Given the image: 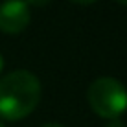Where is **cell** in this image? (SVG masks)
Here are the masks:
<instances>
[{
  "instance_id": "obj_1",
  "label": "cell",
  "mask_w": 127,
  "mask_h": 127,
  "mask_svg": "<svg viewBox=\"0 0 127 127\" xmlns=\"http://www.w3.org/2000/svg\"><path fill=\"white\" fill-rule=\"evenodd\" d=\"M41 99V81L28 70H15L0 79V116L20 120L33 112Z\"/></svg>"
},
{
  "instance_id": "obj_2",
  "label": "cell",
  "mask_w": 127,
  "mask_h": 127,
  "mask_svg": "<svg viewBox=\"0 0 127 127\" xmlns=\"http://www.w3.org/2000/svg\"><path fill=\"white\" fill-rule=\"evenodd\" d=\"M89 103L96 114L116 120L127 111V90L114 77H98L89 87Z\"/></svg>"
},
{
  "instance_id": "obj_3",
  "label": "cell",
  "mask_w": 127,
  "mask_h": 127,
  "mask_svg": "<svg viewBox=\"0 0 127 127\" xmlns=\"http://www.w3.org/2000/svg\"><path fill=\"white\" fill-rule=\"evenodd\" d=\"M30 24V6L26 0H6L0 4V30L19 33Z\"/></svg>"
},
{
  "instance_id": "obj_4",
  "label": "cell",
  "mask_w": 127,
  "mask_h": 127,
  "mask_svg": "<svg viewBox=\"0 0 127 127\" xmlns=\"http://www.w3.org/2000/svg\"><path fill=\"white\" fill-rule=\"evenodd\" d=\"M50 0H26V4H32V6H37V7H41V6H44V4H48Z\"/></svg>"
},
{
  "instance_id": "obj_5",
  "label": "cell",
  "mask_w": 127,
  "mask_h": 127,
  "mask_svg": "<svg viewBox=\"0 0 127 127\" xmlns=\"http://www.w3.org/2000/svg\"><path fill=\"white\" fill-rule=\"evenodd\" d=\"M107 127H125L122 122H118V120H111V124H109Z\"/></svg>"
},
{
  "instance_id": "obj_6",
  "label": "cell",
  "mask_w": 127,
  "mask_h": 127,
  "mask_svg": "<svg viewBox=\"0 0 127 127\" xmlns=\"http://www.w3.org/2000/svg\"><path fill=\"white\" fill-rule=\"evenodd\" d=\"M72 2H76V4H92V2H96V0H72Z\"/></svg>"
},
{
  "instance_id": "obj_7",
  "label": "cell",
  "mask_w": 127,
  "mask_h": 127,
  "mask_svg": "<svg viewBox=\"0 0 127 127\" xmlns=\"http://www.w3.org/2000/svg\"><path fill=\"white\" fill-rule=\"evenodd\" d=\"M41 127H64V125H59V124H44V125H41Z\"/></svg>"
},
{
  "instance_id": "obj_8",
  "label": "cell",
  "mask_w": 127,
  "mask_h": 127,
  "mask_svg": "<svg viewBox=\"0 0 127 127\" xmlns=\"http://www.w3.org/2000/svg\"><path fill=\"white\" fill-rule=\"evenodd\" d=\"M2 68H4V59H2V55H0V72H2Z\"/></svg>"
},
{
  "instance_id": "obj_9",
  "label": "cell",
  "mask_w": 127,
  "mask_h": 127,
  "mask_svg": "<svg viewBox=\"0 0 127 127\" xmlns=\"http://www.w3.org/2000/svg\"><path fill=\"white\" fill-rule=\"evenodd\" d=\"M120 4H124V6H127V0H118Z\"/></svg>"
},
{
  "instance_id": "obj_10",
  "label": "cell",
  "mask_w": 127,
  "mask_h": 127,
  "mask_svg": "<svg viewBox=\"0 0 127 127\" xmlns=\"http://www.w3.org/2000/svg\"><path fill=\"white\" fill-rule=\"evenodd\" d=\"M0 127H4V125H2V124H0Z\"/></svg>"
}]
</instances>
